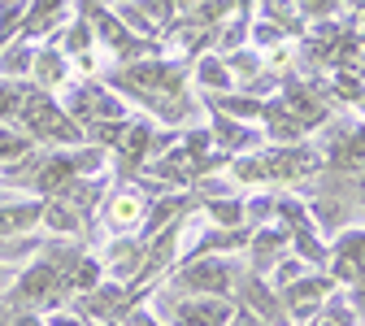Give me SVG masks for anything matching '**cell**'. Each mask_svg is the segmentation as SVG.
<instances>
[{"label": "cell", "mask_w": 365, "mask_h": 326, "mask_svg": "<svg viewBox=\"0 0 365 326\" xmlns=\"http://www.w3.org/2000/svg\"><path fill=\"white\" fill-rule=\"evenodd\" d=\"M18 122H22L26 139H43V144H57V148H83L87 144V131L61 109L57 96H48V91H39V87H31Z\"/></svg>", "instance_id": "cell-1"}, {"label": "cell", "mask_w": 365, "mask_h": 326, "mask_svg": "<svg viewBox=\"0 0 365 326\" xmlns=\"http://www.w3.org/2000/svg\"><path fill=\"white\" fill-rule=\"evenodd\" d=\"M174 287L182 296H209V300H231V292L240 287V270L226 257H196L182 261Z\"/></svg>", "instance_id": "cell-2"}, {"label": "cell", "mask_w": 365, "mask_h": 326, "mask_svg": "<svg viewBox=\"0 0 365 326\" xmlns=\"http://www.w3.org/2000/svg\"><path fill=\"white\" fill-rule=\"evenodd\" d=\"M66 113L91 131V126H101V122H126V105L118 101V91H109L101 78H83L70 87V96H66Z\"/></svg>", "instance_id": "cell-3"}, {"label": "cell", "mask_w": 365, "mask_h": 326, "mask_svg": "<svg viewBox=\"0 0 365 326\" xmlns=\"http://www.w3.org/2000/svg\"><path fill=\"white\" fill-rule=\"evenodd\" d=\"M235 317L231 300H209V296H182L170 305V326H226Z\"/></svg>", "instance_id": "cell-4"}, {"label": "cell", "mask_w": 365, "mask_h": 326, "mask_svg": "<svg viewBox=\"0 0 365 326\" xmlns=\"http://www.w3.org/2000/svg\"><path fill=\"white\" fill-rule=\"evenodd\" d=\"M327 296H331V278H322V274H304L300 283L283 287V309H287L292 322H309L317 309H322Z\"/></svg>", "instance_id": "cell-5"}, {"label": "cell", "mask_w": 365, "mask_h": 326, "mask_svg": "<svg viewBox=\"0 0 365 326\" xmlns=\"http://www.w3.org/2000/svg\"><path fill=\"white\" fill-rule=\"evenodd\" d=\"M240 305L261 322V326H292V317H287V309H283V300L274 296L261 278L252 274V278H244L240 283Z\"/></svg>", "instance_id": "cell-6"}, {"label": "cell", "mask_w": 365, "mask_h": 326, "mask_svg": "<svg viewBox=\"0 0 365 326\" xmlns=\"http://www.w3.org/2000/svg\"><path fill=\"white\" fill-rule=\"evenodd\" d=\"M70 83V61L61 57V49L48 39V44H39L35 49V66H31V87H39V91H53L57 87H66Z\"/></svg>", "instance_id": "cell-7"}, {"label": "cell", "mask_w": 365, "mask_h": 326, "mask_svg": "<svg viewBox=\"0 0 365 326\" xmlns=\"http://www.w3.org/2000/svg\"><path fill=\"white\" fill-rule=\"evenodd\" d=\"M261 170H265V178L292 183V178H300V174H309V170H313V153H309V148H300V144L269 148V153L261 157Z\"/></svg>", "instance_id": "cell-8"}, {"label": "cell", "mask_w": 365, "mask_h": 326, "mask_svg": "<svg viewBox=\"0 0 365 326\" xmlns=\"http://www.w3.org/2000/svg\"><path fill=\"white\" fill-rule=\"evenodd\" d=\"M74 14H78L74 5H26V18H22L18 39L35 44L39 35H61V22L74 18Z\"/></svg>", "instance_id": "cell-9"}, {"label": "cell", "mask_w": 365, "mask_h": 326, "mask_svg": "<svg viewBox=\"0 0 365 326\" xmlns=\"http://www.w3.org/2000/svg\"><path fill=\"white\" fill-rule=\"evenodd\" d=\"M292 240H287V226H257L252 235H248V253H252V274L261 278L274 261L283 257V248H287Z\"/></svg>", "instance_id": "cell-10"}, {"label": "cell", "mask_w": 365, "mask_h": 326, "mask_svg": "<svg viewBox=\"0 0 365 326\" xmlns=\"http://www.w3.org/2000/svg\"><path fill=\"white\" fill-rule=\"evenodd\" d=\"M39 218H43V200H9V205H0V240H26Z\"/></svg>", "instance_id": "cell-11"}, {"label": "cell", "mask_w": 365, "mask_h": 326, "mask_svg": "<svg viewBox=\"0 0 365 326\" xmlns=\"http://www.w3.org/2000/svg\"><path fill=\"white\" fill-rule=\"evenodd\" d=\"M209 139H213L217 148H226V153H248V148L261 144V135H257L252 126L226 118V113H217V109H213V135H209Z\"/></svg>", "instance_id": "cell-12"}, {"label": "cell", "mask_w": 365, "mask_h": 326, "mask_svg": "<svg viewBox=\"0 0 365 326\" xmlns=\"http://www.w3.org/2000/svg\"><path fill=\"white\" fill-rule=\"evenodd\" d=\"M144 213H148V200L140 196V192H118L113 200H109V226L118 230V235H126L130 226H144Z\"/></svg>", "instance_id": "cell-13"}, {"label": "cell", "mask_w": 365, "mask_h": 326, "mask_svg": "<svg viewBox=\"0 0 365 326\" xmlns=\"http://www.w3.org/2000/svg\"><path fill=\"white\" fill-rule=\"evenodd\" d=\"M196 83L209 91V101L213 96H231V91H235V78H231V70H226V61L217 53H209V57L196 61Z\"/></svg>", "instance_id": "cell-14"}, {"label": "cell", "mask_w": 365, "mask_h": 326, "mask_svg": "<svg viewBox=\"0 0 365 326\" xmlns=\"http://www.w3.org/2000/svg\"><path fill=\"white\" fill-rule=\"evenodd\" d=\"M335 278H348V283L365 278V235L339 240V248H335Z\"/></svg>", "instance_id": "cell-15"}, {"label": "cell", "mask_w": 365, "mask_h": 326, "mask_svg": "<svg viewBox=\"0 0 365 326\" xmlns=\"http://www.w3.org/2000/svg\"><path fill=\"white\" fill-rule=\"evenodd\" d=\"M31 66H35V44L9 39L5 49H0V78H26Z\"/></svg>", "instance_id": "cell-16"}, {"label": "cell", "mask_w": 365, "mask_h": 326, "mask_svg": "<svg viewBox=\"0 0 365 326\" xmlns=\"http://www.w3.org/2000/svg\"><path fill=\"white\" fill-rule=\"evenodd\" d=\"M39 222L48 226L53 235H78L83 230V213L74 205H66V200H43V218Z\"/></svg>", "instance_id": "cell-17"}, {"label": "cell", "mask_w": 365, "mask_h": 326, "mask_svg": "<svg viewBox=\"0 0 365 326\" xmlns=\"http://www.w3.org/2000/svg\"><path fill=\"white\" fill-rule=\"evenodd\" d=\"M200 205H205V213L213 218V226H222V230H240L244 218H248L244 200H235V196H209V200H200Z\"/></svg>", "instance_id": "cell-18"}, {"label": "cell", "mask_w": 365, "mask_h": 326, "mask_svg": "<svg viewBox=\"0 0 365 326\" xmlns=\"http://www.w3.org/2000/svg\"><path fill=\"white\" fill-rule=\"evenodd\" d=\"M31 96V83L26 78H0V126H9L22 118V105Z\"/></svg>", "instance_id": "cell-19"}, {"label": "cell", "mask_w": 365, "mask_h": 326, "mask_svg": "<svg viewBox=\"0 0 365 326\" xmlns=\"http://www.w3.org/2000/svg\"><path fill=\"white\" fill-rule=\"evenodd\" d=\"M217 113H226V118H235V122H257V118H265V105L257 101V96H235V91H231V96H213L209 101Z\"/></svg>", "instance_id": "cell-20"}, {"label": "cell", "mask_w": 365, "mask_h": 326, "mask_svg": "<svg viewBox=\"0 0 365 326\" xmlns=\"http://www.w3.org/2000/svg\"><path fill=\"white\" fill-rule=\"evenodd\" d=\"M222 61H226V70H231V78H235V83H240V78L261 74V53H257V49H240V53L222 57Z\"/></svg>", "instance_id": "cell-21"}, {"label": "cell", "mask_w": 365, "mask_h": 326, "mask_svg": "<svg viewBox=\"0 0 365 326\" xmlns=\"http://www.w3.org/2000/svg\"><path fill=\"white\" fill-rule=\"evenodd\" d=\"M31 153V139L22 131H9V126H0V165L5 161H22Z\"/></svg>", "instance_id": "cell-22"}, {"label": "cell", "mask_w": 365, "mask_h": 326, "mask_svg": "<svg viewBox=\"0 0 365 326\" xmlns=\"http://www.w3.org/2000/svg\"><path fill=\"white\" fill-rule=\"evenodd\" d=\"M304 278V261L300 257H287V261H279V270H274V283L279 287H292V283H300Z\"/></svg>", "instance_id": "cell-23"}, {"label": "cell", "mask_w": 365, "mask_h": 326, "mask_svg": "<svg viewBox=\"0 0 365 326\" xmlns=\"http://www.w3.org/2000/svg\"><path fill=\"white\" fill-rule=\"evenodd\" d=\"M252 39H257V44H279L283 31H279V22H257V26H252Z\"/></svg>", "instance_id": "cell-24"}, {"label": "cell", "mask_w": 365, "mask_h": 326, "mask_svg": "<svg viewBox=\"0 0 365 326\" xmlns=\"http://www.w3.org/2000/svg\"><path fill=\"white\" fill-rule=\"evenodd\" d=\"M5 326H43V322H39V313H26V309H18V313L5 322Z\"/></svg>", "instance_id": "cell-25"}, {"label": "cell", "mask_w": 365, "mask_h": 326, "mask_svg": "<svg viewBox=\"0 0 365 326\" xmlns=\"http://www.w3.org/2000/svg\"><path fill=\"white\" fill-rule=\"evenodd\" d=\"M9 287H14V270H9L5 261H0V296H5Z\"/></svg>", "instance_id": "cell-26"}, {"label": "cell", "mask_w": 365, "mask_h": 326, "mask_svg": "<svg viewBox=\"0 0 365 326\" xmlns=\"http://www.w3.org/2000/svg\"><path fill=\"white\" fill-rule=\"evenodd\" d=\"M0 326H5V317H0Z\"/></svg>", "instance_id": "cell-27"}]
</instances>
